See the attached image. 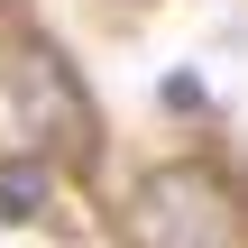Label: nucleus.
I'll list each match as a JSON object with an SVG mask.
<instances>
[{"label":"nucleus","mask_w":248,"mask_h":248,"mask_svg":"<svg viewBox=\"0 0 248 248\" xmlns=\"http://www.w3.org/2000/svg\"><path fill=\"white\" fill-rule=\"evenodd\" d=\"M129 248H248V193L239 175L175 156L156 175H138L129 193Z\"/></svg>","instance_id":"obj_1"},{"label":"nucleus","mask_w":248,"mask_h":248,"mask_svg":"<svg viewBox=\"0 0 248 248\" xmlns=\"http://www.w3.org/2000/svg\"><path fill=\"white\" fill-rule=\"evenodd\" d=\"M9 101H18V120H28L46 147H64L74 166H92V147H101L92 92H83V74H74L37 28H18V37H9Z\"/></svg>","instance_id":"obj_2"},{"label":"nucleus","mask_w":248,"mask_h":248,"mask_svg":"<svg viewBox=\"0 0 248 248\" xmlns=\"http://www.w3.org/2000/svg\"><path fill=\"white\" fill-rule=\"evenodd\" d=\"M37 202H46V175L28 156H0V212L9 221H37Z\"/></svg>","instance_id":"obj_3"},{"label":"nucleus","mask_w":248,"mask_h":248,"mask_svg":"<svg viewBox=\"0 0 248 248\" xmlns=\"http://www.w3.org/2000/svg\"><path fill=\"white\" fill-rule=\"evenodd\" d=\"M202 101H212V92H202V74H193V64H175V74H166V110H202Z\"/></svg>","instance_id":"obj_4"}]
</instances>
